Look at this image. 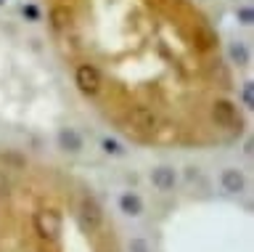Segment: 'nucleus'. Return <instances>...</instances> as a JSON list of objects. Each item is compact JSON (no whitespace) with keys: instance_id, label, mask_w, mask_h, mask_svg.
I'll return each mask as SVG.
<instances>
[{"instance_id":"nucleus-1","label":"nucleus","mask_w":254,"mask_h":252,"mask_svg":"<svg viewBox=\"0 0 254 252\" xmlns=\"http://www.w3.org/2000/svg\"><path fill=\"white\" fill-rule=\"evenodd\" d=\"M48 27L69 67L98 75L93 104L140 144L188 125L244 130L220 37L190 0H48Z\"/></svg>"},{"instance_id":"nucleus-2","label":"nucleus","mask_w":254,"mask_h":252,"mask_svg":"<svg viewBox=\"0 0 254 252\" xmlns=\"http://www.w3.org/2000/svg\"><path fill=\"white\" fill-rule=\"evenodd\" d=\"M77 218H79V228H82L85 234H95L103 226V210L93 196H85V199L79 202Z\"/></svg>"},{"instance_id":"nucleus-3","label":"nucleus","mask_w":254,"mask_h":252,"mask_svg":"<svg viewBox=\"0 0 254 252\" xmlns=\"http://www.w3.org/2000/svg\"><path fill=\"white\" fill-rule=\"evenodd\" d=\"M151 183H154L156 191H172L175 183H178V172L170 165H159V168L151 170Z\"/></svg>"},{"instance_id":"nucleus-4","label":"nucleus","mask_w":254,"mask_h":252,"mask_svg":"<svg viewBox=\"0 0 254 252\" xmlns=\"http://www.w3.org/2000/svg\"><path fill=\"white\" fill-rule=\"evenodd\" d=\"M220 186H222V191H228V194H241V191H244V186H246L244 172H241V170H236V168L222 170Z\"/></svg>"},{"instance_id":"nucleus-5","label":"nucleus","mask_w":254,"mask_h":252,"mask_svg":"<svg viewBox=\"0 0 254 252\" xmlns=\"http://www.w3.org/2000/svg\"><path fill=\"white\" fill-rule=\"evenodd\" d=\"M59 149L66 154H77L82 149V136L77 128H61L59 130Z\"/></svg>"},{"instance_id":"nucleus-6","label":"nucleus","mask_w":254,"mask_h":252,"mask_svg":"<svg viewBox=\"0 0 254 252\" xmlns=\"http://www.w3.org/2000/svg\"><path fill=\"white\" fill-rule=\"evenodd\" d=\"M119 210H122L127 218H138L143 212V199L135 191H125L119 196Z\"/></svg>"},{"instance_id":"nucleus-7","label":"nucleus","mask_w":254,"mask_h":252,"mask_svg":"<svg viewBox=\"0 0 254 252\" xmlns=\"http://www.w3.org/2000/svg\"><path fill=\"white\" fill-rule=\"evenodd\" d=\"M230 59H233V64H238V67L249 64V51H246V45L244 43H233V45H230Z\"/></svg>"},{"instance_id":"nucleus-8","label":"nucleus","mask_w":254,"mask_h":252,"mask_svg":"<svg viewBox=\"0 0 254 252\" xmlns=\"http://www.w3.org/2000/svg\"><path fill=\"white\" fill-rule=\"evenodd\" d=\"M21 13H24V19H29V21H40V5L37 3H24L21 5Z\"/></svg>"},{"instance_id":"nucleus-9","label":"nucleus","mask_w":254,"mask_h":252,"mask_svg":"<svg viewBox=\"0 0 254 252\" xmlns=\"http://www.w3.org/2000/svg\"><path fill=\"white\" fill-rule=\"evenodd\" d=\"M8 194H11V180H8V175L0 170V202L8 199Z\"/></svg>"},{"instance_id":"nucleus-10","label":"nucleus","mask_w":254,"mask_h":252,"mask_svg":"<svg viewBox=\"0 0 254 252\" xmlns=\"http://www.w3.org/2000/svg\"><path fill=\"white\" fill-rule=\"evenodd\" d=\"M130 252H151L148 242L140 239V236H135V239H130Z\"/></svg>"},{"instance_id":"nucleus-11","label":"nucleus","mask_w":254,"mask_h":252,"mask_svg":"<svg viewBox=\"0 0 254 252\" xmlns=\"http://www.w3.org/2000/svg\"><path fill=\"white\" fill-rule=\"evenodd\" d=\"M103 152L106 154H122V146H119L117 141H111V138H103Z\"/></svg>"},{"instance_id":"nucleus-12","label":"nucleus","mask_w":254,"mask_h":252,"mask_svg":"<svg viewBox=\"0 0 254 252\" xmlns=\"http://www.w3.org/2000/svg\"><path fill=\"white\" fill-rule=\"evenodd\" d=\"M241 98H244V106L252 109V83H244L241 85Z\"/></svg>"},{"instance_id":"nucleus-13","label":"nucleus","mask_w":254,"mask_h":252,"mask_svg":"<svg viewBox=\"0 0 254 252\" xmlns=\"http://www.w3.org/2000/svg\"><path fill=\"white\" fill-rule=\"evenodd\" d=\"M238 16H241V24H252V8H241V11H238Z\"/></svg>"},{"instance_id":"nucleus-14","label":"nucleus","mask_w":254,"mask_h":252,"mask_svg":"<svg viewBox=\"0 0 254 252\" xmlns=\"http://www.w3.org/2000/svg\"><path fill=\"white\" fill-rule=\"evenodd\" d=\"M0 3H3V0H0Z\"/></svg>"}]
</instances>
